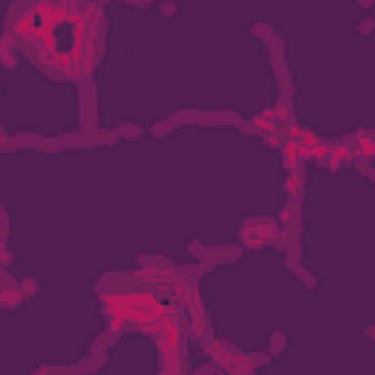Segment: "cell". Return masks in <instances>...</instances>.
Listing matches in <instances>:
<instances>
[{
  "mask_svg": "<svg viewBox=\"0 0 375 375\" xmlns=\"http://www.w3.org/2000/svg\"><path fill=\"white\" fill-rule=\"evenodd\" d=\"M355 153H358L364 161H370V158L375 155V141L370 138V135H361V141L355 144Z\"/></svg>",
  "mask_w": 375,
  "mask_h": 375,
  "instance_id": "cell-1",
  "label": "cell"
}]
</instances>
